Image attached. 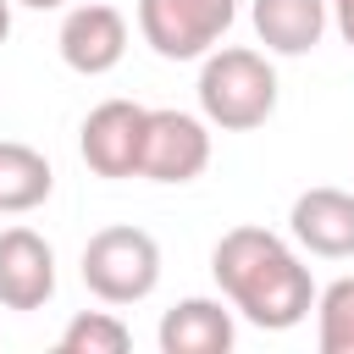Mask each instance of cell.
<instances>
[{"mask_svg": "<svg viewBox=\"0 0 354 354\" xmlns=\"http://www.w3.org/2000/svg\"><path fill=\"white\" fill-rule=\"evenodd\" d=\"M61 61L77 72V77H105L111 66H122L127 55V17L105 0H83L61 17Z\"/></svg>", "mask_w": 354, "mask_h": 354, "instance_id": "cell-7", "label": "cell"}, {"mask_svg": "<svg viewBox=\"0 0 354 354\" xmlns=\"http://www.w3.org/2000/svg\"><path fill=\"white\" fill-rule=\"evenodd\" d=\"M17 6H28V11H61L66 0H17Z\"/></svg>", "mask_w": 354, "mask_h": 354, "instance_id": "cell-17", "label": "cell"}, {"mask_svg": "<svg viewBox=\"0 0 354 354\" xmlns=\"http://www.w3.org/2000/svg\"><path fill=\"white\" fill-rule=\"evenodd\" d=\"M11 6H17V0H0V44L11 39Z\"/></svg>", "mask_w": 354, "mask_h": 354, "instance_id": "cell-16", "label": "cell"}, {"mask_svg": "<svg viewBox=\"0 0 354 354\" xmlns=\"http://www.w3.org/2000/svg\"><path fill=\"white\" fill-rule=\"evenodd\" d=\"M210 166V122L188 111H149L144 122V149H138V177L149 183H194Z\"/></svg>", "mask_w": 354, "mask_h": 354, "instance_id": "cell-5", "label": "cell"}, {"mask_svg": "<svg viewBox=\"0 0 354 354\" xmlns=\"http://www.w3.org/2000/svg\"><path fill=\"white\" fill-rule=\"evenodd\" d=\"M144 122H149V105H133V100H100V105L83 116V133H77L83 166H88L94 177H138Z\"/></svg>", "mask_w": 354, "mask_h": 354, "instance_id": "cell-6", "label": "cell"}, {"mask_svg": "<svg viewBox=\"0 0 354 354\" xmlns=\"http://www.w3.org/2000/svg\"><path fill=\"white\" fill-rule=\"evenodd\" d=\"M127 348H133V332L111 310H83L61 332V354H127Z\"/></svg>", "mask_w": 354, "mask_h": 354, "instance_id": "cell-14", "label": "cell"}, {"mask_svg": "<svg viewBox=\"0 0 354 354\" xmlns=\"http://www.w3.org/2000/svg\"><path fill=\"white\" fill-rule=\"evenodd\" d=\"M160 354H227L238 326L221 299H177L160 315Z\"/></svg>", "mask_w": 354, "mask_h": 354, "instance_id": "cell-10", "label": "cell"}, {"mask_svg": "<svg viewBox=\"0 0 354 354\" xmlns=\"http://www.w3.org/2000/svg\"><path fill=\"white\" fill-rule=\"evenodd\" d=\"M55 299V249L33 227L0 232V304L6 310H44Z\"/></svg>", "mask_w": 354, "mask_h": 354, "instance_id": "cell-9", "label": "cell"}, {"mask_svg": "<svg viewBox=\"0 0 354 354\" xmlns=\"http://www.w3.org/2000/svg\"><path fill=\"white\" fill-rule=\"evenodd\" d=\"M199 111L221 133L266 127L277 111V66L249 44H221L199 61Z\"/></svg>", "mask_w": 354, "mask_h": 354, "instance_id": "cell-2", "label": "cell"}, {"mask_svg": "<svg viewBox=\"0 0 354 354\" xmlns=\"http://www.w3.org/2000/svg\"><path fill=\"white\" fill-rule=\"evenodd\" d=\"M55 188V171L50 160L33 149V144H17V138H0V216H22V210H39Z\"/></svg>", "mask_w": 354, "mask_h": 354, "instance_id": "cell-12", "label": "cell"}, {"mask_svg": "<svg viewBox=\"0 0 354 354\" xmlns=\"http://www.w3.org/2000/svg\"><path fill=\"white\" fill-rule=\"evenodd\" d=\"M232 22L238 0H138V33L160 61H205Z\"/></svg>", "mask_w": 354, "mask_h": 354, "instance_id": "cell-4", "label": "cell"}, {"mask_svg": "<svg viewBox=\"0 0 354 354\" xmlns=\"http://www.w3.org/2000/svg\"><path fill=\"white\" fill-rule=\"evenodd\" d=\"M332 6V22H337V33L354 44V0H326Z\"/></svg>", "mask_w": 354, "mask_h": 354, "instance_id": "cell-15", "label": "cell"}, {"mask_svg": "<svg viewBox=\"0 0 354 354\" xmlns=\"http://www.w3.org/2000/svg\"><path fill=\"white\" fill-rule=\"evenodd\" d=\"M315 343L321 354H354V277H337L315 293Z\"/></svg>", "mask_w": 354, "mask_h": 354, "instance_id": "cell-13", "label": "cell"}, {"mask_svg": "<svg viewBox=\"0 0 354 354\" xmlns=\"http://www.w3.org/2000/svg\"><path fill=\"white\" fill-rule=\"evenodd\" d=\"M210 277L221 288V299L266 326V332H288L315 310V277L299 260V249L271 232V227H232L216 238L210 249Z\"/></svg>", "mask_w": 354, "mask_h": 354, "instance_id": "cell-1", "label": "cell"}, {"mask_svg": "<svg viewBox=\"0 0 354 354\" xmlns=\"http://www.w3.org/2000/svg\"><path fill=\"white\" fill-rule=\"evenodd\" d=\"M77 271L100 304H138L160 288V243L144 227H100L83 243Z\"/></svg>", "mask_w": 354, "mask_h": 354, "instance_id": "cell-3", "label": "cell"}, {"mask_svg": "<svg viewBox=\"0 0 354 354\" xmlns=\"http://www.w3.org/2000/svg\"><path fill=\"white\" fill-rule=\"evenodd\" d=\"M288 232L304 254H321V260H348L354 254V194L348 188H332V183H315L293 199L288 210Z\"/></svg>", "mask_w": 354, "mask_h": 354, "instance_id": "cell-8", "label": "cell"}, {"mask_svg": "<svg viewBox=\"0 0 354 354\" xmlns=\"http://www.w3.org/2000/svg\"><path fill=\"white\" fill-rule=\"evenodd\" d=\"M249 17H254V33L271 55H310L326 33L332 6L326 0H254Z\"/></svg>", "mask_w": 354, "mask_h": 354, "instance_id": "cell-11", "label": "cell"}]
</instances>
